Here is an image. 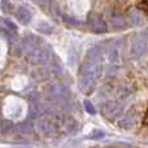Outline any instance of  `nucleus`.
I'll return each mask as SVG.
<instances>
[{
    "mask_svg": "<svg viewBox=\"0 0 148 148\" xmlns=\"http://www.w3.org/2000/svg\"><path fill=\"white\" fill-rule=\"evenodd\" d=\"M101 49L95 46L88 49L86 59L83 60L78 74V84L79 90L83 94H90L94 91L96 81L100 75L101 69Z\"/></svg>",
    "mask_w": 148,
    "mask_h": 148,
    "instance_id": "nucleus-1",
    "label": "nucleus"
},
{
    "mask_svg": "<svg viewBox=\"0 0 148 148\" xmlns=\"http://www.w3.org/2000/svg\"><path fill=\"white\" fill-rule=\"evenodd\" d=\"M87 23H88L90 29L96 34H103L107 31V23L103 20L101 16L96 14V13H90L87 17Z\"/></svg>",
    "mask_w": 148,
    "mask_h": 148,
    "instance_id": "nucleus-2",
    "label": "nucleus"
},
{
    "mask_svg": "<svg viewBox=\"0 0 148 148\" xmlns=\"http://www.w3.org/2000/svg\"><path fill=\"white\" fill-rule=\"evenodd\" d=\"M147 49V38L146 35H136L131 42V53L135 57H140Z\"/></svg>",
    "mask_w": 148,
    "mask_h": 148,
    "instance_id": "nucleus-3",
    "label": "nucleus"
},
{
    "mask_svg": "<svg viewBox=\"0 0 148 148\" xmlns=\"http://www.w3.org/2000/svg\"><path fill=\"white\" fill-rule=\"evenodd\" d=\"M110 25L116 30H122V29H126L127 23H126V20L121 14H113L110 17Z\"/></svg>",
    "mask_w": 148,
    "mask_h": 148,
    "instance_id": "nucleus-4",
    "label": "nucleus"
},
{
    "mask_svg": "<svg viewBox=\"0 0 148 148\" xmlns=\"http://www.w3.org/2000/svg\"><path fill=\"white\" fill-rule=\"evenodd\" d=\"M129 22L133 26H142L144 23V17L139 10H131L129 13Z\"/></svg>",
    "mask_w": 148,
    "mask_h": 148,
    "instance_id": "nucleus-5",
    "label": "nucleus"
},
{
    "mask_svg": "<svg viewBox=\"0 0 148 148\" xmlns=\"http://www.w3.org/2000/svg\"><path fill=\"white\" fill-rule=\"evenodd\" d=\"M31 12L27 9V8H25V7H21V8H18V10H17V18L20 20V22L21 23H29L31 21Z\"/></svg>",
    "mask_w": 148,
    "mask_h": 148,
    "instance_id": "nucleus-6",
    "label": "nucleus"
},
{
    "mask_svg": "<svg viewBox=\"0 0 148 148\" xmlns=\"http://www.w3.org/2000/svg\"><path fill=\"white\" fill-rule=\"evenodd\" d=\"M39 129H40L43 133H46V134H49L52 130H53V127L51 126L49 121H47V120H40L39 121Z\"/></svg>",
    "mask_w": 148,
    "mask_h": 148,
    "instance_id": "nucleus-7",
    "label": "nucleus"
},
{
    "mask_svg": "<svg viewBox=\"0 0 148 148\" xmlns=\"http://www.w3.org/2000/svg\"><path fill=\"white\" fill-rule=\"evenodd\" d=\"M13 129H14V126H13V123L10 121H3L1 122V133L5 134V135L9 134Z\"/></svg>",
    "mask_w": 148,
    "mask_h": 148,
    "instance_id": "nucleus-8",
    "label": "nucleus"
},
{
    "mask_svg": "<svg viewBox=\"0 0 148 148\" xmlns=\"http://www.w3.org/2000/svg\"><path fill=\"white\" fill-rule=\"evenodd\" d=\"M108 56H109V60L110 61H116L118 59V52L117 49L114 48V46H109V51H108Z\"/></svg>",
    "mask_w": 148,
    "mask_h": 148,
    "instance_id": "nucleus-9",
    "label": "nucleus"
},
{
    "mask_svg": "<svg viewBox=\"0 0 148 148\" xmlns=\"http://www.w3.org/2000/svg\"><path fill=\"white\" fill-rule=\"evenodd\" d=\"M20 131L22 134H31L33 133V126L30 125V123L29 122H25V123H22V125L20 126Z\"/></svg>",
    "mask_w": 148,
    "mask_h": 148,
    "instance_id": "nucleus-10",
    "label": "nucleus"
},
{
    "mask_svg": "<svg viewBox=\"0 0 148 148\" xmlns=\"http://www.w3.org/2000/svg\"><path fill=\"white\" fill-rule=\"evenodd\" d=\"M83 105H84V109H86V112H88L90 114H95V108H94V105L91 104V101L90 100H84L83 101Z\"/></svg>",
    "mask_w": 148,
    "mask_h": 148,
    "instance_id": "nucleus-11",
    "label": "nucleus"
},
{
    "mask_svg": "<svg viewBox=\"0 0 148 148\" xmlns=\"http://www.w3.org/2000/svg\"><path fill=\"white\" fill-rule=\"evenodd\" d=\"M64 21H65V22H68L69 25H73V26H77V25L79 23L78 20H75V18H73V17H70V16H65V17H64Z\"/></svg>",
    "mask_w": 148,
    "mask_h": 148,
    "instance_id": "nucleus-12",
    "label": "nucleus"
},
{
    "mask_svg": "<svg viewBox=\"0 0 148 148\" xmlns=\"http://www.w3.org/2000/svg\"><path fill=\"white\" fill-rule=\"evenodd\" d=\"M101 136H104V133H101V131H97V130H94V131H92V134L90 135V138L95 139V138H101Z\"/></svg>",
    "mask_w": 148,
    "mask_h": 148,
    "instance_id": "nucleus-13",
    "label": "nucleus"
},
{
    "mask_svg": "<svg viewBox=\"0 0 148 148\" xmlns=\"http://www.w3.org/2000/svg\"><path fill=\"white\" fill-rule=\"evenodd\" d=\"M8 0H3V5H1V8L3 9H5V10H8Z\"/></svg>",
    "mask_w": 148,
    "mask_h": 148,
    "instance_id": "nucleus-14",
    "label": "nucleus"
},
{
    "mask_svg": "<svg viewBox=\"0 0 148 148\" xmlns=\"http://www.w3.org/2000/svg\"><path fill=\"white\" fill-rule=\"evenodd\" d=\"M36 1H39V0H36Z\"/></svg>",
    "mask_w": 148,
    "mask_h": 148,
    "instance_id": "nucleus-15",
    "label": "nucleus"
}]
</instances>
